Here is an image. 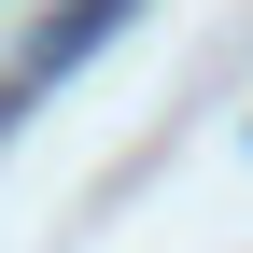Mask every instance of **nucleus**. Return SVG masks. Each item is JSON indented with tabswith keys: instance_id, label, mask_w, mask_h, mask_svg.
<instances>
[{
	"instance_id": "nucleus-1",
	"label": "nucleus",
	"mask_w": 253,
	"mask_h": 253,
	"mask_svg": "<svg viewBox=\"0 0 253 253\" xmlns=\"http://www.w3.org/2000/svg\"><path fill=\"white\" fill-rule=\"evenodd\" d=\"M113 14H126V0H56V28H42V56H28V71H71V56H84V42H99V28H113Z\"/></svg>"
}]
</instances>
